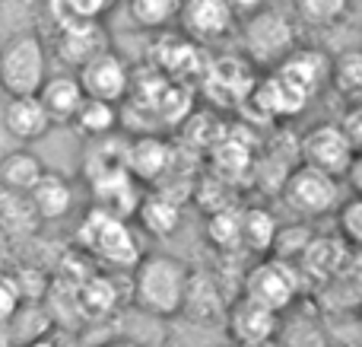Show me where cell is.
<instances>
[{
    "label": "cell",
    "mask_w": 362,
    "mask_h": 347,
    "mask_svg": "<svg viewBox=\"0 0 362 347\" xmlns=\"http://www.w3.org/2000/svg\"><path fill=\"white\" fill-rule=\"evenodd\" d=\"M191 268L175 255H140L131 268V300L153 319H175L185 306Z\"/></svg>",
    "instance_id": "6da1fadb"
},
{
    "label": "cell",
    "mask_w": 362,
    "mask_h": 347,
    "mask_svg": "<svg viewBox=\"0 0 362 347\" xmlns=\"http://www.w3.org/2000/svg\"><path fill=\"white\" fill-rule=\"evenodd\" d=\"M76 246L89 258L102 261V265H112V268H124V271H131L140 261V255H144L131 223L124 217H115L102 207L86 210V217L76 227Z\"/></svg>",
    "instance_id": "7a4b0ae2"
},
{
    "label": "cell",
    "mask_w": 362,
    "mask_h": 347,
    "mask_svg": "<svg viewBox=\"0 0 362 347\" xmlns=\"http://www.w3.org/2000/svg\"><path fill=\"white\" fill-rule=\"evenodd\" d=\"M48 45L35 29L10 32L0 42V89L4 96H32L45 83L48 70Z\"/></svg>",
    "instance_id": "3957f363"
},
{
    "label": "cell",
    "mask_w": 362,
    "mask_h": 347,
    "mask_svg": "<svg viewBox=\"0 0 362 347\" xmlns=\"http://www.w3.org/2000/svg\"><path fill=\"white\" fill-rule=\"evenodd\" d=\"M296 45H299L296 23L286 13L261 6V10L242 16V48H245V57L255 67L274 70Z\"/></svg>",
    "instance_id": "277c9868"
},
{
    "label": "cell",
    "mask_w": 362,
    "mask_h": 347,
    "mask_svg": "<svg viewBox=\"0 0 362 347\" xmlns=\"http://www.w3.org/2000/svg\"><path fill=\"white\" fill-rule=\"evenodd\" d=\"M299 290H302V274L296 271L293 261L276 258V255L251 265L248 274H245V280H242V297L267 306V309L276 312V316L296 303Z\"/></svg>",
    "instance_id": "5b68a950"
},
{
    "label": "cell",
    "mask_w": 362,
    "mask_h": 347,
    "mask_svg": "<svg viewBox=\"0 0 362 347\" xmlns=\"http://www.w3.org/2000/svg\"><path fill=\"white\" fill-rule=\"evenodd\" d=\"M280 195L296 214L302 217H321L327 210H334L340 195V178L331 172H321L308 163H299L283 176Z\"/></svg>",
    "instance_id": "8992f818"
},
{
    "label": "cell",
    "mask_w": 362,
    "mask_h": 347,
    "mask_svg": "<svg viewBox=\"0 0 362 347\" xmlns=\"http://www.w3.org/2000/svg\"><path fill=\"white\" fill-rule=\"evenodd\" d=\"M74 74L83 86V96H95V99L115 102V106H118L121 99H127V93H131V86H134L131 64H127L112 45L95 51V55L89 57V61H83Z\"/></svg>",
    "instance_id": "52a82bcc"
},
{
    "label": "cell",
    "mask_w": 362,
    "mask_h": 347,
    "mask_svg": "<svg viewBox=\"0 0 362 347\" xmlns=\"http://www.w3.org/2000/svg\"><path fill=\"white\" fill-rule=\"evenodd\" d=\"M296 153H299L302 163L315 166V169H321V172H331V176L340 178L359 150L353 147V140L340 131L337 121H318V125H312L299 137Z\"/></svg>",
    "instance_id": "ba28073f"
},
{
    "label": "cell",
    "mask_w": 362,
    "mask_h": 347,
    "mask_svg": "<svg viewBox=\"0 0 362 347\" xmlns=\"http://www.w3.org/2000/svg\"><path fill=\"white\" fill-rule=\"evenodd\" d=\"M175 23L181 25V32H185L187 38L204 45V42L226 38L235 29L238 19L226 0H181Z\"/></svg>",
    "instance_id": "9c48e42d"
},
{
    "label": "cell",
    "mask_w": 362,
    "mask_h": 347,
    "mask_svg": "<svg viewBox=\"0 0 362 347\" xmlns=\"http://www.w3.org/2000/svg\"><path fill=\"white\" fill-rule=\"evenodd\" d=\"M204 76L210 86L206 96L216 106H242L257 80L255 64L248 57H216L204 67Z\"/></svg>",
    "instance_id": "30bf717a"
},
{
    "label": "cell",
    "mask_w": 362,
    "mask_h": 347,
    "mask_svg": "<svg viewBox=\"0 0 362 347\" xmlns=\"http://www.w3.org/2000/svg\"><path fill=\"white\" fill-rule=\"evenodd\" d=\"M245 102H255L261 118H296L312 99L302 89H296L286 76L270 70L267 76H257Z\"/></svg>",
    "instance_id": "8fae6325"
},
{
    "label": "cell",
    "mask_w": 362,
    "mask_h": 347,
    "mask_svg": "<svg viewBox=\"0 0 362 347\" xmlns=\"http://www.w3.org/2000/svg\"><path fill=\"white\" fill-rule=\"evenodd\" d=\"M226 329H229V338L235 347H251L276 338L280 322H276V312H270L267 306L242 297L238 303H232L226 309Z\"/></svg>",
    "instance_id": "7c38bea8"
},
{
    "label": "cell",
    "mask_w": 362,
    "mask_h": 347,
    "mask_svg": "<svg viewBox=\"0 0 362 347\" xmlns=\"http://www.w3.org/2000/svg\"><path fill=\"white\" fill-rule=\"evenodd\" d=\"M276 74L286 76L296 89L315 99L321 89L327 86V76H331V55L321 48H305V45H296L280 64H276Z\"/></svg>",
    "instance_id": "4fadbf2b"
},
{
    "label": "cell",
    "mask_w": 362,
    "mask_h": 347,
    "mask_svg": "<svg viewBox=\"0 0 362 347\" xmlns=\"http://www.w3.org/2000/svg\"><path fill=\"white\" fill-rule=\"evenodd\" d=\"M175 144H169L159 134H140V137H127V153H124V169L131 172L134 182L140 185H156L163 172L169 169Z\"/></svg>",
    "instance_id": "5bb4252c"
},
{
    "label": "cell",
    "mask_w": 362,
    "mask_h": 347,
    "mask_svg": "<svg viewBox=\"0 0 362 347\" xmlns=\"http://www.w3.org/2000/svg\"><path fill=\"white\" fill-rule=\"evenodd\" d=\"M0 125L19 144H32V140H42L51 131V118L42 108L38 96H6L4 108H0Z\"/></svg>",
    "instance_id": "9a60e30c"
},
{
    "label": "cell",
    "mask_w": 362,
    "mask_h": 347,
    "mask_svg": "<svg viewBox=\"0 0 362 347\" xmlns=\"http://www.w3.org/2000/svg\"><path fill=\"white\" fill-rule=\"evenodd\" d=\"M153 64L156 70H163L165 80H194V76L204 74L206 61H204V51L194 38H187L185 32L181 35H163L156 42V55H153Z\"/></svg>",
    "instance_id": "2e32d148"
},
{
    "label": "cell",
    "mask_w": 362,
    "mask_h": 347,
    "mask_svg": "<svg viewBox=\"0 0 362 347\" xmlns=\"http://www.w3.org/2000/svg\"><path fill=\"white\" fill-rule=\"evenodd\" d=\"M25 198H29L32 210L38 214L42 223L64 220L76 204L74 182H70L67 176H61V172H51V169H45L42 176H38V182L25 191Z\"/></svg>",
    "instance_id": "e0dca14e"
},
{
    "label": "cell",
    "mask_w": 362,
    "mask_h": 347,
    "mask_svg": "<svg viewBox=\"0 0 362 347\" xmlns=\"http://www.w3.org/2000/svg\"><path fill=\"white\" fill-rule=\"evenodd\" d=\"M89 191H93V207H102L115 217H124V220H131L140 201V182H134L127 169L93 178Z\"/></svg>",
    "instance_id": "ac0fdd59"
},
{
    "label": "cell",
    "mask_w": 362,
    "mask_h": 347,
    "mask_svg": "<svg viewBox=\"0 0 362 347\" xmlns=\"http://www.w3.org/2000/svg\"><path fill=\"white\" fill-rule=\"evenodd\" d=\"M105 45H108V35L99 19L95 23H74V25H64V29H54V55L70 70H76L83 61H89Z\"/></svg>",
    "instance_id": "d6986e66"
},
{
    "label": "cell",
    "mask_w": 362,
    "mask_h": 347,
    "mask_svg": "<svg viewBox=\"0 0 362 347\" xmlns=\"http://www.w3.org/2000/svg\"><path fill=\"white\" fill-rule=\"evenodd\" d=\"M38 102H42V108L48 112L51 125H70V118H74L76 106L83 102V86L80 80H76L74 70H64V74H48L45 76V83L38 86Z\"/></svg>",
    "instance_id": "ffe728a7"
},
{
    "label": "cell",
    "mask_w": 362,
    "mask_h": 347,
    "mask_svg": "<svg viewBox=\"0 0 362 347\" xmlns=\"http://www.w3.org/2000/svg\"><path fill=\"white\" fill-rule=\"evenodd\" d=\"M134 217H137L144 233L156 236V239H165V236H172L181 227V201L169 198L165 191L153 188V191H146V195H140Z\"/></svg>",
    "instance_id": "44dd1931"
},
{
    "label": "cell",
    "mask_w": 362,
    "mask_h": 347,
    "mask_svg": "<svg viewBox=\"0 0 362 347\" xmlns=\"http://www.w3.org/2000/svg\"><path fill=\"white\" fill-rule=\"evenodd\" d=\"M0 329L10 338V347H23L29 341H38V338H48L51 329H54V319L45 309L42 300H23V303L16 306V312H13Z\"/></svg>",
    "instance_id": "7402d4cb"
},
{
    "label": "cell",
    "mask_w": 362,
    "mask_h": 347,
    "mask_svg": "<svg viewBox=\"0 0 362 347\" xmlns=\"http://www.w3.org/2000/svg\"><path fill=\"white\" fill-rule=\"evenodd\" d=\"M124 153H127V137L121 131L102 134V137L86 140V153H83V178L93 182L99 176L124 169Z\"/></svg>",
    "instance_id": "603a6c76"
},
{
    "label": "cell",
    "mask_w": 362,
    "mask_h": 347,
    "mask_svg": "<svg viewBox=\"0 0 362 347\" xmlns=\"http://www.w3.org/2000/svg\"><path fill=\"white\" fill-rule=\"evenodd\" d=\"M80 137H102V134H112L121 127V112L115 102H105V99H95V96H83V102L76 106L74 118L70 125Z\"/></svg>",
    "instance_id": "cb8c5ba5"
},
{
    "label": "cell",
    "mask_w": 362,
    "mask_h": 347,
    "mask_svg": "<svg viewBox=\"0 0 362 347\" xmlns=\"http://www.w3.org/2000/svg\"><path fill=\"white\" fill-rule=\"evenodd\" d=\"M38 214L32 210L29 198L23 191H10L0 188V229L10 239H32L38 229Z\"/></svg>",
    "instance_id": "d4e9b609"
},
{
    "label": "cell",
    "mask_w": 362,
    "mask_h": 347,
    "mask_svg": "<svg viewBox=\"0 0 362 347\" xmlns=\"http://www.w3.org/2000/svg\"><path fill=\"white\" fill-rule=\"evenodd\" d=\"M76 297H80L83 312H89V316H108V312H115L121 303L118 280L105 271H89L86 278L76 284Z\"/></svg>",
    "instance_id": "484cf974"
},
{
    "label": "cell",
    "mask_w": 362,
    "mask_h": 347,
    "mask_svg": "<svg viewBox=\"0 0 362 347\" xmlns=\"http://www.w3.org/2000/svg\"><path fill=\"white\" fill-rule=\"evenodd\" d=\"M280 220L270 214L267 207H245L238 210V236H242V249H251L255 255H267L274 249Z\"/></svg>",
    "instance_id": "4316f807"
},
{
    "label": "cell",
    "mask_w": 362,
    "mask_h": 347,
    "mask_svg": "<svg viewBox=\"0 0 362 347\" xmlns=\"http://www.w3.org/2000/svg\"><path fill=\"white\" fill-rule=\"evenodd\" d=\"M45 172V163L35 157L32 150L19 147V150H10L0 157V188L10 191H29L32 185L38 182V176Z\"/></svg>",
    "instance_id": "83f0119b"
},
{
    "label": "cell",
    "mask_w": 362,
    "mask_h": 347,
    "mask_svg": "<svg viewBox=\"0 0 362 347\" xmlns=\"http://www.w3.org/2000/svg\"><path fill=\"white\" fill-rule=\"evenodd\" d=\"M327 86H334V93L344 96L346 102L359 99L362 96V55H359V48H344L331 57Z\"/></svg>",
    "instance_id": "f1b7e54d"
},
{
    "label": "cell",
    "mask_w": 362,
    "mask_h": 347,
    "mask_svg": "<svg viewBox=\"0 0 362 347\" xmlns=\"http://www.w3.org/2000/svg\"><path fill=\"white\" fill-rule=\"evenodd\" d=\"M108 10V0H45V16L54 29L74 23H95Z\"/></svg>",
    "instance_id": "f546056e"
},
{
    "label": "cell",
    "mask_w": 362,
    "mask_h": 347,
    "mask_svg": "<svg viewBox=\"0 0 362 347\" xmlns=\"http://www.w3.org/2000/svg\"><path fill=\"white\" fill-rule=\"evenodd\" d=\"M181 0H127V16L144 32H165L175 25Z\"/></svg>",
    "instance_id": "4dcf8cb0"
},
{
    "label": "cell",
    "mask_w": 362,
    "mask_h": 347,
    "mask_svg": "<svg viewBox=\"0 0 362 347\" xmlns=\"http://www.w3.org/2000/svg\"><path fill=\"white\" fill-rule=\"evenodd\" d=\"M353 0H296V10H299V19L305 25H315V29H327V25H337L346 19Z\"/></svg>",
    "instance_id": "1f68e13d"
},
{
    "label": "cell",
    "mask_w": 362,
    "mask_h": 347,
    "mask_svg": "<svg viewBox=\"0 0 362 347\" xmlns=\"http://www.w3.org/2000/svg\"><path fill=\"white\" fill-rule=\"evenodd\" d=\"M206 242L219 252H235L242 249V236H238V210L235 207H226V210H216L210 214L206 220Z\"/></svg>",
    "instance_id": "d6a6232c"
},
{
    "label": "cell",
    "mask_w": 362,
    "mask_h": 347,
    "mask_svg": "<svg viewBox=\"0 0 362 347\" xmlns=\"http://www.w3.org/2000/svg\"><path fill=\"white\" fill-rule=\"evenodd\" d=\"M315 236H312V227H308V223H289V227L276 229V239H274V249H270V252H274L276 258L296 261L302 252H305V246Z\"/></svg>",
    "instance_id": "836d02e7"
},
{
    "label": "cell",
    "mask_w": 362,
    "mask_h": 347,
    "mask_svg": "<svg viewBox=\"0 0 362 347\" xmlns=\"http://www.w3.org/2000/svg\"><path fill=\"white\" fill-rule=\"evenodd\" d=\"M337 233L350 249H356L362 242V201H359V195H350L337 207Z\"/></svg>",
    "instance_id": "e575fe53"
},
{
    "label": "cell",
    "mask_w": 362,
    "mask_h": 347,
    "mask_svg": "<svg viewBox=\"0 0 362 347\" xmlns=\"http://www.w3.org/2000/svg\"><path fill=\"white\" fill-rule=\"evenodd\" d=\"M13 278H16L19 297H23V300H45V293H48V284H51V278L38 265L16 268V271H13Z\"/></svg>",
    "instance_id": "d590c367"
},
{
    "label": "cell",
    "mask_w": 362,
    "mask_h": 347,
    "mask_svg": "<svg viewBox=\"0 0 362 347\" xmlns=\"http://www.w3.org/2000/svg\"><path fill=\"white\" fill-rule=\"evenodd\" d=\"M23 303V297H19V287H16V278H13V271H6V268H0V325L6 322V319L16 312V306Z\"/></svg>",
    "instance_id": "8d00e7d4"
},
{
    "label": "cell",
    "mask_w": 362,
    "mask_h": 347,
    "mask_svg": "<svg viewBox=\"0 0 362 347\" xmlns=\"http://www.w3.org/2000/svg\"><path fill=\"white\" fill-rule=\"evenodd\" d=\"M337 125H340V131H344V134H346V137H350V140H353V147H356V150H359L362 125H359V106H356V102H353V106H350V112H346V115H344V118H340V121H337Z\"/></svg>",
    "instance_id": "74e56055"
},
{
    "label": "cell",
    "mask_w": 362,
    "mask_h": 347,
    "mask_svg": "<svg viewBox=\"0 0 362 347\" xmlns=\"http://www.w3.org/2000/svg\"><path fill=\"white\" fill-rule=\"evenodd\" d=\"M226 4L232 6V13H235V19H242V16H248V13L261 10V6H264V0H226Z\"/></svg>",
    "instance_id": "f35d334b"
},
{
    "label": "cell",
    "mask_w": 362,
    "mask_h": 347,
    "mask_svg": "<svg viewBox=\"0 0 362 347\" xmlns=\"http://www.w3.org/2000/svg\"><path fill=\"white\" fill-rule=\"evenodd\" d=\"M10 236L4 233V229H0V265H4V258H6V252H10Z\"/></svg>",
    "instance_id": "ab89813d"
},
{
    "label": "cell",
    "mask_w": 362,
    "mask_h": 347,
    "mask_svg": "<svg viewBox=\"0 0 362 347\" xmlns=\"http://www.w3.org/2000/svg\"><path fill=\"white\" fill-rule=\"evenodd\" d=\"M102 347H140V344L131 341V338H115V341H105Z\"/></svg>",
    "instance_id": "60d3db41"
},
{
    "label": "cell",
    "mask_w": 362,
    "mask_h": 347,
    "mask_svg": "<svg viewBox=\"0 0 362 347\" xmlns=\"http://www.w3.org/2000/svg\"><path fill=\"white\" fill-rule=\"evenodd\" d=\"M23 347H57V344L51 341V335H48V338H38V341H29V344H23Z\"/></svg>",
    "instance_id": "b9f144b4"
},
{
    "label": "cell",
    "mask_w": 362,
    "mask_h": 347,
    "mask_svg": "<svg viewBox=\"0 0 362 347\" xmlns=\"http://www.w3.org/2000/svg\"><path fill=\"white\" fill-rule=\"evenodd\" d=\"M251 347H283L276 338H270V341H261V344H251Z\"/></svg>",
    "instance_id": "7bdbcfd3"
}]
</instances>
